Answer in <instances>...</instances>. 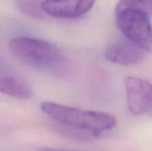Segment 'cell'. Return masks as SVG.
<instances>
[{"instance_id":"6da1fadb","label":"cell","mask_w":152,"mask_h":151,"mask_svg":"<svg viewBox=\"0 0 152 151\" xmlns=\"http://www.w3.org/2000/svg\"><path fill=\"white\" fill-rule=\"evenodd\" d=\"M44 113L57 123L99 137L101 134L116 127L117 119L111 114L67 106L53 102L40 105Z\"/></svg>"},{"instance_id":"7a4b0ae2","label":"cell","mask_w":152,"mask_h":151,"mask_svg":"<svg viewBox=\"0 0 152 151\" xmlns=\"http://www.w3.org/2000/svg\"><path fill=\"white\" fill-rule=\"evenodd\" d=\"M9 50L18 60L36 69H52L62 60L59 49L41 38L16 37L9 42Z\"/></svg>"},{"instance_id":"3957f363","label":"cell","mask_w":152,"mask_h":151,"mask_svg":"<svg viewBox=\"0 0 152 151\" xmlns=\"http://www.w3.org/2000/svg\"><path fill=\"white\" fill-rule=\"evenodd\" d=\"M116 23L127 39L152 53V27L148 15L140 10H122L116 13Z\"/></svg>"},{"instance_id":"277c9868","label":"cell","mask_w":152,"mask_h":151,"mask_svg":"<svg viewBox=\"0 0 152 151\" xmlns=\"http://www.w3.org/2000/svg\"><path fill=\"white\" fill-rule=\"evenodd\" d=\"M127 104L132 115H140L152 111V84L143 78L128 76L125 78Z\"/></svg>"},{"instance_id":"5b68a950","label":"cell","mask_w":152,"mask_h":151,"mask_svg":"<svg viewBox=\"0 0 152 151\" xmlns=\"http://www.w3.org/2000/svg\"><path fill=\"white\" fill-rule=\"evenodd\" d=\"M0 93L16 99L27 100L33 92L26 80L0 58Z\"/></svg>"},{"instance_id":"8992f818","label":"cell","mask_w":152,"mask_h":151,"mask_svg":"<svg viewBox=\"0 0 152 151\" xmlns=\"http://www.w3.org/2000/svg\"><path fill=\"white\" fill-rule=\"evenodd\" d=\"M96 0H45L41 4L43 11L56 18H77L86 14Z\"/></svg>"},{"instance_id":"52a82bcc","label":"cell","mask_w":152,"mask_h":151,"mask_svg":"<svg viewBox=\"0 0 152 151\" xmlns=\"http://www.w3.org/2000/svg\"><path fill=\"white\" fill-rule=\"evenodd\" d=\"M144 51L129 39L122 40L107 47L105 50V57L111 63L130 66L142 61L144 58Z\"/></svg>"},{"instance_id":"ba28073f","label":"cell","mask_w":152,"mask_h":151,"mask_svg":"<svg viewBox=\"0 0 152 151\" xmlns=\"http://www.w3.org/2000/svg\"><path fill=\"white\" fill-rule=\"evenodd\" d=\"M125 10H140L150 16L152 14V0H119L115 12Z\"/></svg>"},{"instance_id":"9c48e42d","label":"cell","mask_w":152,"mask_h":151,"mask_svg":"<svg viewBox=\"0 0 152 151\" xmlns=\"http://www.w3.org/2000/svg\"><path fill=\"white\" fill-rule=\"evenodd\" d=\"M37 151H78V150H61L55 149V148L50 147H39Z\"/></svg>"}]
</instances>
